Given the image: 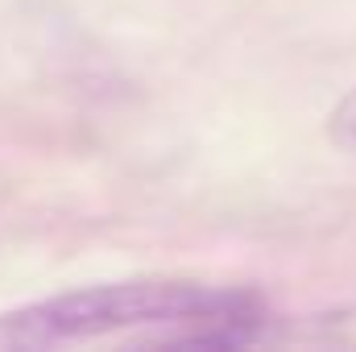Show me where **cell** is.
<instances>
[{"label": "cell", "instance_id": "2", "mask_svg": "<svg viewBox=\"0 0 356 352\" xmlns=\"http://www.w3.org/2000/svg\"><path fill=\"white\" fill-rule=\"evenodd\" d=\"M332 133H336V141L340 145H348L356 150V91L336 108V116H332Z\"/></svg>", "mask_w": 356, "mask_h": 352}, {"label": "cell", "instance_id": "1", "mask_svg": "<svg viewBox=\"0 0 356 352\" xmlns=\"http://www.w3.org/2000/svg\"><path fill=\"white\" fill-rule=\"evenodd\" d=\"M182 323L203 328L191 340L220 344L245 336L253 311L249 298L241 294L191 282H116V286L54 294L0 315V349H54L124 328H182Z\"/></svg>", "mask_w": 356, "mask_h": 352}]
</instances>
